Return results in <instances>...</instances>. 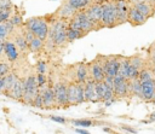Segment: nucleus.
<instances>
[{"instance_id": "20e7f679", "label": "nucleus", "mask_w": 155, "mask_h": 134, "mask_svg": "<svg viewBox=\"0 0 155 134\" xmlns=\"http://www.w3.org/2000/svg\"><path fill=\"white\" fill-rule=\"evenodd\" d=\"M102 28H115L117 27V16L114 0H108L102 4Z\"/></svg>"}, {"instance_id": "cd10ccee", "label": "nucleus", "mask_w": 155, "mask_h": 134, "mask_svg": "<svg viewBox=\"0 0 155 134\" xmlns=\"http://www.w3.org/2000/svg\"><path fill=\"white\" fill-rule=\"evenodd\" d=\"M128 68H130V57H122L120 58V68H119V72L117 75L127 78L128 75Z\"/></svg>"}, {"instance_id": "ea45409f", "label": "nucleus", "mask_w": 155, "mask_h": 134, "mask_svg": "<svg viewBox=\"0 0 155 134\" xmlns=\"http://www.w3.org/2000/svg\"><path fill=\"white\" fill-rule=\"evenodd\" d=\"M35 80H36V83H38L39 87L46 85V82H47V78H46L45 74H39V72H38L36 76H35Z\"/></svg>"}, {"instance_id": "c85d7f7f", "label": "nucleus", "mask_w": 155, "mask_h": 134, "mask_svg": "<svg viewBox=\"0 0 155 134\" xmlns=\"http://www.w3.org/2000/svg\"><path fill=\"white\" fill-rule=\"evenodd\" d=\"M44 45H45V41L39 39L38 36H35L30 42H29V51L30 52H39L44 48Z\"/></svg>"}, {"instance_id": "6ab92c4d", "label": "nucleus", "mask_w": 155, "mask_h": 134, "mask_svg": "<svg viewBox=\"0 0 155 134\" xmlns=\"http://www.w3.org/2000/svg\"><path fill=\"white\" fill-rule=\"evenodd\" d=\"M132 6H134V7H136L145 18H148V19L155 14V5H153V4H150V2H148V1H145V0H143V1H140V2H137V4L132 5Z\"/></svg>"}, {"instance_id": "9d476101", "label": "nucleus", "mask_w": 155, "mask_h": 134, "mask_svg": "<svg viewBox=\"0 0 155 134\" xmlns=\"http://www.w3.org/2000/svg\"><path fill=\"white\" fill-rule=\"evenodd\" d=\"M88 65V74H90V78H92L96 82H101L105 78V74L103 71V68L98 60V58H94L93 60H91L90 63H87Z\"/></svg>"}, {"instance_id": "f3484780", "label": "nucleus", "mask_w": 155, "mask_h": 134, "mask_svg": "<svg viewBox=\"0 0 155 134\" xmlns=\"http://www.w3.org/2000/svg\"><path fill=\"white\" fill-rule=\"evenodd\" d=\"M147 21H148V18H145L134 6L131 5L130 11H128V16H127V22L132 27H139V25H143Z\"/></svg>"}, {"instance_id": "a18cd8bd", "label": "nucleus", "mask_w": 155, "mask_h": 134, "mask_svg": "<svg viewBox=\"0 0 155 134\" xmlns=\"http://www.w3.org/2000/svg\"><path fill=\"white\" fill-rule=\"evenodd\" d=\"M103 130H104L105 133H109V134H121V133H119V132L114 130V129H113V128H110V127H103Z\"/></svg>"}, {"instance_id": "4be33fe9", "label": "nucleus", "mask_w": 155, "mask_h": 134, "mask_svg": "<svg viewBox=\"0 0 155 134\" xmlns=\"http://www.w3.org/2000/svg\"><path fill=\"white\" fill-rule=\"evenodd\" d=\"M16 80H17V75L13 74V72H8L5 76H2L4 88H2V92L1 93L8 97V93H10V91H11V88H12V86H13V83H15Z\"/></svg>"}, {"instance_id": "5701e85b", "label": "nucleus", "mask_w": 155, "mask_h": 134, "mask_svg": "<svg viewBox=\"0 0 155 134\" xmlns=\"http://www.w3.org/2000/svg\"><path fill=\"white\" fill-rule=\"evenodd\" d=\"M76 92H78V82L71 81L70 83H68V87H67V97H68L69 105H78L76 104Z\"/></svg>"}, {"instance_id": "393cba45", "label": "nucleus", "mask_w": 155, "mask_h": 134, "mask_svg": "<svg viewBox=\"0 0 155 134\" xmlns=\"http://www.w3.org/2000/svg\"><path fill=\"white\" fill-rule=\"evenodd\" d=\"M130 81V95H134L142 99V82L139 78L128 80Z\"/></svg>"}, {"instance_id": "423d86ee", "label": "nucleus", "mask_w": 155, "mask_h": 134, "mask_svg": "<svg viewBox=\"0 0 155 134\" xmlns=\"http://www.w3.org/2000/svg\"><path fill=\"white\" fill-rule=\"evenodd\" d=\"M114 95L115 98H125L130 95V81L120 75L114 77Z\"/></svg>"}, {"instance_id": "2eb2a0df", "label": "nucleus", "mask_w": 155, "mask_h": 134, "mask_svg": "<svg viewBox=\"0 0 155 134\" xmlns=\"http://www.w3.org/2000/svg\"><path fill=\"white\" fill-rule=\"evenodd\" d=\"M4 54H5L6 59H7V62L13 63L19 58L21 52L18 51V48L16 47L13 41L7 39V40L4 41Z\"/></svg>"}, {"instance_id": "bb28decb", "label": "nucleus", "mask_w": 155, "mask_h": 134, "mask_svg": "<svg viewBox=\"0 0 155 134\" xmlns=\"http://www.w3.org/2000/svg\"><path fill=\"white\" fill-rule=\"evenodd\" d=\"M68 122H71L74 126L78 127H82V128H87V127H93L94 124H99L102 122L98 121H93L91 118H79V120H68Z\"/></svg>"}, {"instance_id": "39448f33", "label": "nucleus", "mask_w": 155, "mask_h": 134, "mask_svg": "<svg viewBox=\"0 0 155 134\" xmlns=\"http://www.w3.org/2000/svg\"><path fill=\"white\" fill-rule=\"evenodd\" d=\"M23 86H24V92H23L22 101L25 105H31L34 98L39 93V86L36 83L35 76L29 75L28 77H25V80H23Z\"/></svg>"}, {"instance_id": "72a5a7b5", "label": "nucleus", "mask_w": 155, "mask_h": 134, "mask_svg": "<svg viewBox=\"0 0 155 134\" xmlns=\"http://www.w3.org/2000/svg\"><path fill=\"white\" fill-rule=\"evenodd\" d=\"M139 71L137 68H134L133 65L130 64V68H128V75H127V80H134V78H138L139 76Z\"/></svg>"}, {"instance_id": "8fccbe9b", "label": "nucleus", "mask_w": 155, "mask_h": 134, "mask_svg": "<svg viewBox=\"0 0 155 134\" xmlns=\"http://www.w3.org/2000/svg\"><path fill=\"white\" fill-rule=\"evenodd\" d=\"M4 54V41H0V57Z\"/></svg>"}, {"instance_id": "aec40b11", "label": "nucleus", "mask_w": 155, "mask_h": 134, "mask_svg": "<svg viewBox=\"0 0 155 134\" xmlns=\"http://www.w3.org/2000/svg\"><path fill=\"white\" fill-rule=\"evenodd\" d=\"M23 92H24V86H23V80L18 78L15 81L10 93H8V97H11L12 99L15 100H21L22 101V98H23Z\"/></svg>"}, {"instance_id": "49530a36", "label": "nucleus", "mask_w": 155, "mask_h": 134, "mask_svg": "<svg viewBox=\"0 0 155 134\" xmlns=\"http://www.w3.org/2000/svg\"><path fill=\"white\" fill-rule=\"evenodd\" d=\"M148 122L151 123V122H155V111H153L151 113L148 115Z\"/></svg>"}, {"instance_id": "a19ab883", "label": "nucleus", "mask_w": 155, "mask_h": 134, "mask_svg": "<svg viewBox=\"0 0 155 134\" xmlns=\"http://www.w3.org/2000/svg\"><path fill=\"white\" fill-rule=\"evenodd\" d=\"M46 68H47L46 62H44V60H39V62H38V65H36V72H39V74H45L46 70H47Z\"/></svg>"}, {"instance_id": "1a4fd4ad", "label": "nucleus", "mask_w": 155, "mask_h": 134, "mask_svg": "<svg viewBox=\"0 0 155 134\" xmlns=\"http://www.w3.org/2000/svg\"><path fill=\"white\" fill-rule=\"evenodd\" d=\"M87 17L90 18V21L97 27V29H101V19H102V4L98 2H93L91 6H88L85 10Z\"/></svg>"}, {"instance_id": "c9c22d12", "label": "nucleus", "mask_w": 155, "mask_h": 134, "mask_svg": "<svg viewBox=\"0 0 155 134\" xmlns=\"http://www.w3.org/2000/svg\"><path fill=\"white\" fill-rule=\"evenodd\" d=\"M31 106L36 107V109H44V101H42V97L40 93H38V95L34 98L33 103H31Z\"/></svg>"}, {"instance_id": "ddd939ff", "label": "nucleus", "mask_w": 155, "mask_h": 134, "mask_svg": "<svg viewBox=\"0 0 155 134\" xmlns=\"http://www.w3.org/2000/svg\"><path fill=\"white\" fill-rule=\"evenodd\" d=\"M84 93H85L86 101H91V103L101 101V99L97 94V89H96V81H93L92 78H88L84 83Z\"/></svg>"}, {"instance_id": "412c9836", "label": "nucleus", "mask_w": 155, "mask_h": 134, "mask_svg": "<svg viewBox=\"0 0 155 134\" xmlns=\"http://www.w3.org/2000/svg\"><path fill=\"white\" fill-rule=\"evenodd\" d=\"M12 41L16 45V47L18 48V51L21 53H28L29 52V43L27 42V40L24 39V36L22 35V33H17V34H12Z\"/></svg>"}, {"instance_id": "7c9ffc66", "label": "nucleus", "mask_w": 155, "mask_h": 134, "mask_svg": "<svg viewBox=\"0 0 155 134\" xmlns=\"http://www.w3.org/2000/svg\"><path fill=\"white\" fill-rule=\"evenodd\" d=\"M138 78H139L140 82H142V81H147V80H153V78H154V74H153V71L150 70L149 66H145V68H143V69L139 71Z\"/></svg>"}, {"instance_id": "473e14b6", "label": "nucleus", "mask_w": 155, "mask_h": 134, "mask_svg": "<svg viewBox=\"0 0 155 134\" xmlns=\"http://www.w3.org/2000/svg\"><path fill=\"white\" fill-rule=\"evenodd\" d=\"M11 35V33L8 31L5 22L4 23H0V41H5L7 40V37Z\"/></svg>"}, {"instance_id": "4c0bfd02", "label": "nucleus", "mask_w": 155, "mask_h": 134, "mask_svg": "<svg viewBox=\"0 0 155 134\" xmlns=\"http://www.w3.org/2000/svg\"><path fill=\"white\" fill-rule=\"evenodd\" d=\"M10 21H11V23H12L15 27H19V25H22V24H23L22 16H21V14H18V13H16V14L11 16V17H10Z\"/></svg>"}, {"instance_id": "0eeeda50", "label": "nucleus", "mask_w": 155, "mask_h": 134, "mask_svg": "<svg viewBox=\"0 0 155 134\" xmlns=\"http://www.w3.org/2000/svg\"><path fill=\"white\" fill-rule=\"evenodd\" d=\"M67 87H68V85L65 82H56L52 86L53 93H54L56 104L58 106H67V105H69L68 97H67Z\"/></svg>"}, {"instance_id": "a878e982", "label": "nucleus", "mask_w": 155, "mask_h": 134, "mask_svg": "<svg viewBox=\"0 0 155 134\" xmlns=\"http://www.w3.org/2000/svg\"><path fill=\"white\" fill-rule=\"evenodd\" d=\"M70 6H73L75 10H86L88 6H91L94 0H65Z\"/></svg>"}, {"instance_id": "3c124183", "label": "nucleus", "mask_w": 155, "mask_h": 134, "mask_svg": "<svg viewBox=\"0 0 155 134\" xmlns=\"http://www.w3.org/2000/svg\"><path fill=\"white\" fill-rule=\"evenodd\" d=\"M2 88H4V82H2V77H0V93L2 92Z\"/></svg>"}, {"instance_id": "f257e3e1", "label": "nucleus", "mask_w": 155, "mask_h": 134, "mask_svg": "<svg viewBox=\"0 0 155 134\" xmlns=\"http://www.w3.org/2000/svg\"><path fill=\"white\" fill-rule=\"evenodd\" d=\"M67 30H68V21L53 18L50 21V30L46 40L52 41L56 47H63L68 42Z\"/></svg>"}, {"instance_id": "79ce46f5", "label": "nucleus", "mask_w": 155, "mask_h": 134, "mask_svg": "<svg viewBox=\"0 0 155 134\" xmlns=\"http://www.w3.org/2000/svg\"><path fill=\"white\" fill-rule=\"evenodd\" d=\"M12 7L11 0H0V10H12Z\"/></svg>"}, {"instance_id": "4468645a", "label": "nucleus", "mask_w": 155, "mask_h": 134, "mask_svg": "<svg viewBox=\"0 0 155 134\" xmlns=\"http://www.w3.org/2000/svg\"><path fill=\"white\" fill-rule=\"evenodd\" d=\"M74 81L78 83H85L88 78H90V74H88V65L86 63H78L74 68Z\"/></svg>"}, {"instance_id": "f03ea898", "label": "nucleus", "mask_w": 155, "mask_h": 134, "mask_svg": "<svg viewBox=\"0 0 155 134\" xmlns=\"http://www.w3.org/2000/svg\"><path fill=\"white\" fill-rule=\"evenodd\" d=\"M24 25L39 39L46 40L50 30V21L46 17H31L25 21Z\"/></svg>"}, {"instance_id": "dca6fc26", "label": "nucleus", "mask_w": 155, "mask_h": 134, "mask_svg": "<svg viewBox=\"0 0 155 134\" xmlns=\"http://www.w3.org/2000/svg\"><path fill=\"white\" fill-rule=\"evenodd\" d=\"M96 89H97V94H98L101 101H107V100H110V99H115L114 89L111 87H109L104 81L96 82Z\"/></svg>"}, {"instance_id": "c756f323", "label": "nucleus", "mask_w": 155, "mask_h": 134, "mask_svg": "<svg viewBox=\"0 0 155 134\" xmlns=\"http://www.w3.org/2000/svg\"><path fill=\"white\" fill-rule=\"evenodd\" d=\"M84 36H86V34L82 33L81 30H75V29H70V28H68V30H67V40H68V42L75 41V40L81 39Z\"/></svg>"}, {"instance_id": "e433bc0d", "label": "nucleus", "mask_w": 155, "mask_h": 134, "mask_svg": "<svg viewBox=\"0 0 155 134\" xmlns=\"http://www.w3.org/2000/svg\"><path fill=\"white\" fill-rule=\"evenodd\" d=\"M22 35L24 36V39L27 40V42H28V43H29L34 37H35V35H34V34H33V33H31V31H30L25 25H24V27H23V29H22Z\"/></svg>"}, {"instance_id": "c03bdc74", "label": "nucleus", "mask_w": 155, "mask_h": 134, "mask_svg": "<svg viewBox=\"0 0 155 134\" xmlns=\"http://www.w3.org/2000/svg\"><path fill=\"white\" fill-rule=\"evenodd\" d=\"M48 118H50V120H52V121H54V122L62 123V124H65V123L68 122V120H67V118H64V117H61V116H54V115H51V116H48Z\"/></svg>"}, {"instance_id": "603ef678", "label": "nucleus", "mask_w": 155, "mask_h": 134, "mask_svg": "<svg viewBox=\"0 0 155 134\" xmlns=\"http://www.w3.org/2000/svg\"><path fill=\"white\" fill-rule=\"evenodd\" d=\"M145 1H148V2H150V4H153V5H155V0H145Z\"/></svg>"}, {"instance_id": "37998d69", "label": "nucleus", "mask_w": 155, "mask_h": 134, "mask_svg": "<svg viewBox=\"0 0 155 134\" xmlns=\"http://www.w3.org/2000/svg\"><path fill=\"white\" fill-rule=\"evenodd\" d=\"M148 53H149V57H148V63L150 64H155V47H153L150 45L149 49H148Z\"/></svg>"}, {"instance_id": "2f4dec72", "label": "nucleus", "mask_w": 155, "mask_h": 134, "mask_svg": "<svg viewBox=\"0 0 155 134\" xmlns=\"http://www.w3.org/2000/svg\"><path fill=\"white\" fill-rule=\"evenodd\" d=\"M85 93H84V83H78V92H76V104L85 103Z\"/></svg>"}, {"instance_id": "6e6552de", "label": "nucleus", "mask_w": 155, "mask_h": 134, "mask_svg": "<svg viewBox=\"0 0 155 134\" xmlns=\"http://www.w3.org/2000/svg\"><path fill=\"white\" fill-rule=\"evenodd\" d=\"M116 7V16H117V25H121L127 22L128 11L131 7L130 0H114Z\"/></svg>"}, {"instance_id": "a211bd4d", "label": "nucleus", "mask_w": 155, "mask_h": 134, "mask_svg": "<svg viewBox=\"0 0 155 134\" xmlns=\"http://www.w3.org/2000/svg\"><path fill=\"white\" fill-rule=\"evenodd\" d=\"M155 95V85L154 78L142 81V100L144 101H151Z\"/></svg>"}, {"instance_id": "f704fd0d", "label": "nucleus", "mask_w": 155, "mask_h": 134, "mask_svg": "<svg viewBox=\"0 0 155 134\" xmlns=\"http://www.w3.org/2000/svg\"><path fill=\"white\" fill-rule=\"evenodd\" d=\"M10 70H11V64L7 63V62H1L0 60V77L8 74Z\"/></svg>"}, {"instance_id": "09e8293b", "label": "nucleus", "mask_w": 155, "mask_h": 134, "mask_svg": "<svg viewBox=\"0 0 155 134\" xmlns=\"http://www.w3.org/2000/svg\"><path fill=\"white\" fill-rule=\"evenodd\" d=\"M115 101V99H110V100H107V101H104V105H105V107L107 106H110Z\"/></svg>"}, {"instance_id": "b1692460", "label": "nucleus", "mask_w": 155, "mask_h": 134, "mask_svg": "<svg viewBox=\"0 0 155 134\" xmlns=\"http://www.w3.org/2000/svg\"><path fill=\"white\" fill-rule=\"evenodd\" d=\"M130 64L133 65L134 68H137L138 70H142L143 68L148 66V59L143 58V56L140 53H137V54H133L130 57Z\"/></svg>"}, {"instance_id": "58836bf2", "label": "nucleus", "mask_w": 155, "mask_h": 134, "mask_svg": "<svg viewBox=\"0 0 155 134\" xmlns=\"http://www.w3.org/2000/svg\"><path fill=\"white\" fill-rule=\"evenodd\" d=\"M117 127H119L120 129L125 130L126 133H130V134H137V133H138V130H137L136 128H133V127H131V126H128V124H125V123H121V124H119Z\"/></svg>"}, {"instance_id": "7ed1b4c3", "label": "nucleus", "mask_w": 155, "mask_h": 134, "mask_svg": "<svg viewBox=\"0 0 155 134\" xmlns=\"http://www.w3.org/2000/svg\"><path fill=\"white\" fill-rule=\"evenodd\" d=\"M68 28L70 29H75V30H81L82 33H85L86 35L92 31V30H98L97 27L90 21V18L87 17L85 10H80L75 13V16L68 21Z\"/></svg>"}, {"instance_id": "f8f14e48", "label": "nucleus", "mask_w": 155, "mask_h": 134, "mask_svg": "<svg viewBox=\"0 0 155 134\" xmlns=\"http://www.w3.org/2000/svg\"><path fill=\"white\" fill-rule=\"evenodd\" d=\"M78 12V10H75L73 6H70L65 0L61 4V6L57 8V11L52 14L54 18H59V19H65V21H69L71 19L75 13Z\"/></svg>"}, {"instance_id": "de8ad7c7", "label": "nucleus", "mask_w": 155, "mask_h": 134, "mask_svg": "<svg viewBox=\"0 0 155 134\" xmlns=\"http://www.w3.org/2000/svg\"><path fill=\"white\" fill-rule=\"evenodd\" d=\"M75 132L78 133V134H91L90 132H87V130H85V129H82V128H75Z\"/></svg>"}, {"instance_id": "9b49d317", "label": "nucleus", "mask_w": 155, "mask_h": 134, "mask_svg": "<svg viewBox=\"0 0 155 134\" xmlns=\"http://www.w3.org/2000/svg\"><path fill=\"white\" fill-rule=\"evenodd\" d=\"M39 93L42 97V101H44V109H52L54 107L56 104V99H54V93H53V88L51 86H41L39 87Z\"/></svg>"}]
</instances>
